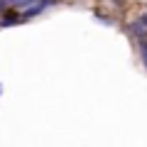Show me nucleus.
Segmentation results:
<instances>
[{
    "mask_svg": "<svg viewBox=\"0 0 147 147\" xmlns=\"http://www.w3.org/2000/svg\"><path fill=\"white\" fill-rule=\"evenodd\" d=\"M140 57H142V64L147 66V39H142V42H140Z\"/></svg>",
    "mask_w": 147,
    "mask_h": 147,
    "instance_id": "39448f33",
    "label": "nucleus"
},
{
    "mask_svg": "<svg viewBox=\"0 0 147 147\" xmlns=\"http://www.w3.org/2000/svg\"><path fill=\"white\" fill-rule=\"evenodd\" d=\"M17 22H20V17H17L12 10H5V15H3V20H0V27H12V25H17Z\"/></svg>",
    "mask_w": 147,
    "mask_h": 147,
    "instance_id": "f03ea898",
    "label": "nucleus"
},
{
    "mask_svg": "<svg viewBox=\"0 0 147 147\" xmlns=\"http://www.w3.org/2000/svg\"><path fill=\"white\" fill-rule=\"evenodd\" d=\"M5 10H7V0H0V15H3Z\"/></svg>",
    "mask_w": 147,
    "mask_h": 147,
    "instance_id": "0eeeda50",
    "label": "nucleus"
},
{
    "mask_svg": "<svg viewBox=\"0 0 147 147\" xmlns=\"http://www.w3.org/2000/svg\"><path fill=\"white\" fill-rule=\"evenodd\" d=\"M10 5H15V7H27V5H32V3H37V0H7Z\"/></svg>",
    "mask_w": 147,
    "mask_h": 147,
    "instance_id": "20e7f679",
    "label": "nucleus"
},
{
    "mask_svg": "<svg viewBox=\"0 0 147 147\" xmlns=\"http://www.w3.org/2000/svg\"><path fill=\"white\" fill-rule=\"evenodd\" d=\"M34 7H25V12H22V20H27V17H34L39 15L42 10H47V7L57 5V0H37V3H32Z\"/></svg>",
    "mask_w": 147,
    "mask_h": 147,
    "instance_id": "f257e3e1",
    "label": "nucleus"
},
{
    "mask_svg": "<svg viewBox=\"0 0 147 147\" xmlns=\"http://www.w3.org/2000/svg\"><path fill=\"white\" fill-rule=\"evenodd\" d=\"M127 30H130V34H132V37H137V42H142V39H147V30H142V27L137 25V22H132V25L127 27Z\"/></svg>",
    "mask_w": 147,
    "mask_h": 147,
    "instance_id": "7ed1b4c3",
    "label": "nucleus"
},
{
    "mask_svg": "<svg viewBox=\"0 0 147 147\" xmlns=\"http://www.w3.org/2000/svg\"><path fill=\"white\" fill-rule=\"evenodd\" d=\"M137 25H140V27H142V30H147V15H142V17H140V20H137Z\"/></svg>",
    "mask_w": 147,
    "mask_h": 147,
    "instance_id": "423d86ee",
    "label": "nucleus"
}]
</instances>
